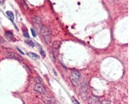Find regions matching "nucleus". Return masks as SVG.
Here are the masks:
<instances>
[{
  "label": "nucleus",
  "mask_w": 139,
  "mask_h": 104,
  "mask_svg": "<svg viewBox=\"0 0 139 104\" xmlns=\"http://www.w3.org/2000/svg\"><path fill=\"white\" fill-rule=\"evenodd\" d=\"M41 33L45 43L47 44H50L52 40V34H51V31L50 28L47 26L42 27L41 29Z\"/></svg>",
  "instance_id": "nucleus-1"
},
{
  "label": "nucleus",
  "mask_w": 139,
  "mask_h": 104,
  "mask_svg": "<svg viewBox=\"0 0 139 104\" xmlns=\"http://www.w3.org/2000/svg\"><path fill=\"white\" fill-rule=\"evenodd\" d=\"M80 77H81V75L79 72L73 71L71 72L70 75V80L71 83L75 86H77L78 85Z\"/></svg>",
  "instance_id": "nucleus-2"
},
{
  "label": "nucleus",
  "mask_w": 139,
  "mask_h": 104,
  "mask_svg": "<svg viewBox=\"0 0 139 104\" xmlns=\"http://www.w3.org/2000/svg\"><path fill=\"white\" fill-rule=\"evenodd\" d=\"M5 56L8 58L15 59V60H17L20 62L23 61V58H22L20 56L18 55L17 54L13 53V52H7V53L5 54Z\"/></svg>",
  "instance_id": "nucleus-3"
},
{
  "label": "nucleus",
  "mask_w": 139,
  "mask_h": 104,
  "mask_svg": "<svg viewBox=\"0 0 139 104\" xmlns=\"http://www.w3.org/2000/svg\"><path fill=\"white\" fill-rule=\"evenodd\" d=\"M60 44L61 42L59 41H56L53 44V53L55 58L58 56Z\"/></svg>",
  "instance_id": "nucleus-4"
},
{
  "label": "nucleus",
  "mask_w": 139,
  "mask_h": 104,
  "mask_svg": "<svg viewBox=\"0 0 139 104\" xmlns=\"http://www.w3.org/2000/svg\"><path fill=\"white\" fill-rule=\"evenodd\" d=\"M34 90L40 94H44L45 93L46 90L45 87L40 83H36L33 86Z\"/></svg>",
  "instance_id": "nucleus-5"
},
{
  "label": "nucleus",
  "mask_w": 139,
  "mask_h": 104,
  "mask_svg": "<svg viewBox=\"0 0 139 104\" xmlns=\"http://www.w3.org/2000/svg\"><path fill=\"white\" fill-rule=\"evenodd\" d=\"M87 85L85 83H83L81 88H80V95L84 99H86L87 95Z\"/></svg>",
  "instance_id": "nucleus-6"
},
{
  "label": "nucleus",
  "mask_w": 139,
  "mask_h": 104,
  "mask_svg": "<svg viewBox=\"0 0 139 104\" xmlns=\"http://www.w3.org/2000/svg\"><path fill=\"white\" fill-rule=\"evenodd\" d=\"M42 99L44 101L49 104H53L55 103L54 99L49 95H44L42 97Z\"/></svg>",
  "instance_id": "nucleus-7"
},
{
  "label": "nucleus",
  "mask_w": 139,
  "mask_h": 104,
  "mask_svg": "<svg viewBox=\"0 0 139 104\" xmlns=\"http://www.w3.org/2000/svg\"><path fill=\"white\" fill-rule=\"evenodd\" d=\"M33 20V23L35 25H36V26L38 27H41V25H42V23H41V20L40 19V17H38V16H35V17H34L32 19Z\"/></svg>",
  "instance_id": "nucleus-8"
},
{
  "label": "nucleus",
  "mask_w": 139,
  "mask_h": 104,
  "mask_svg": "<svg viewBox=\"0 0 139 104\" xmlns=\"http://www.w3.org/2000/svg\"><path fill=\"white\" fill-rule=\"evenodd\" d=\"M5 38L9 41H13V39L14 38V35L13 33L10 31H7L5 33Z\"/></svg>",
  "instance_id": "nucleus-9"
},
{
  "label": "nucleus",
  "mask_w": 139,
  "mask_h": 104,
  "mask_svg": "<svg viewBox=\"0 0 139 104\" xmlns=\"http://www.w3.org/2000/svg\"><path fill=\"white\" fill-rule=\"evenodd\" d=\"M89 104H100V101L96 96H92L89 99Z\"/></svg>",
  "instance_id": "nucleus-10"
},
{
  "label": "nucleus",
  "mask_w": 139,
  "mask_h": 104,
  "mask_svg": "<svg viewBox=\"0 0 139 104\" xmlns=\"http://www.w3.org/2000/svg\"><path fill=\"white\" fill-rule=\"evenodd\" d=\"M6 15L7 17H8L9 19L13 23H14V15L13 12L11 11H7L6 12Z\"/></svg>",
  "instance_id": "nucleus-11"
},
{
  "label": "nucleus",
  "mask_w": 139,
  "mask_h": 104,
  "mask_svg": "<svg viewBox=\"0 0 139 104\" xmlns=\"http://www.w3.org/2000/svg\"><path fill=\"white\" fill-rule=\"evenodd\" d=\"M28 55L30 57H31L34 58H39V57L37 54H36L33 53H32V52H30V53H29L28 54Z\"/></svg>",
  "instance_id": "nucleus-12"
},
{
  "label": "nucleus",
  "mask_w": 139,
  "mask_h": 104,
  "mask_svg": "<svg viewBox=\"0 0 139 104\" xmlns=\"http://www.w3.org/2000/svg\"><path fill=\"white\" fill-rule=\"evenodd\" d=\"M25 42L28 44V45H30L31 46H32L33 47L34 46V43L33 42V41L32 40H27L25 41Z\"/></svg>",
  "instance_id": "nucleus-13"
},
{
  "label": "nucleus",
  "mask_w": 139,
  "mask_h": 104,
  "mask_svg": "<svg viewBox=\"0 0 139 104\" xmlns=\"http://www.w3.org/2000/svg\"><path fill=\"white\" fill-rule=\"evenodd\" d=\"M34 81L36 83H40L41 84V83L42 82V80L41 79V78L40 77H35V78L34 79Z\"/></svg>",
  "instance_id": "nucleus-14"
},
{
  "label": "nucleus",
  "mask_w": 139,
  "mask_h": 104,
  "mask_svg": "<svg viewBox=\"0 0 139 104\" xmlns=\"http://www.w3.org/2000/svg\"><path fill=\"white\" fill-rule=\"evenodd\" d=\"M40 53L42 55V56L43 57V58H44L45 57V54L44 53V50L42 49V48L40 49Z\"/></svg>",
  "instance_id": "nucleus-15"
},
{
  "label": "nucleus",
  "mask_w": 139,
  "mask_h": 104,
  "mask_svg": "<svg viewBox=\"0 0 139 104\" xmlns=\"http://www.w3.org/2000/svg\"><path fill=\"white\" fill-rule=\"evenodd\" d=\"M101 104H111V102L108 100H104L101 102Z\"/></svg>",
  "instance_id": "nucleus-16"
},
{
  "label": "nucleus",
  "mask_w": 139,
  "mask_h": 104,
  "mask_svg": "<svg viewBox=\"0 0 139 104\" xmlns=\"http://www.w3.org/2000/svg\"><path fill=\"white\" fill-rule=\"evenodd\" d=\"M31 33H32V34L33 36V37H35L36 36V33H35V32L34 31V30L33 29L31 28Z\"/></svg>",
  "instance_id": "nucleus-17"
},
{
  "label": "nucleus",
  "mask_w": 139,
  "mask_h": 104,
  "mask_svg": "<svg viewBox=\"0 0 139 104\" xmlns=\"http://www.w3.org/2000/svg\"><path fill=\"white\" fill-rule=\"evenodd\" d=\"M23 34H24V36L25 37V38H29V37H30V36H29V35L28 33V32H27V31L24 32Z\"/></svg>",
  "instance_id": "nucleus-18"
},
{
  "label": "nucleus",
  "mask_w": 139,
  "mask_h": 104,
  "mask_svg": "<svg viewBox=\"0 0 139 104\" xmlns=\"http://www.w3.org/2000/svg\"><path fill=\"white\" fill-rule=\"evenodd\" d=\"M72 102H73V103H74V104H80V103L78 102V101L77 100L75 99H74V100H73Z\"/></svg>",
  "instance_id": "nucleus-19"
},
{
  "label": "nucleus",
  "mask_w": 139,
  "mask_h": 104,
  "mask_svg": "<svg viewBox=\"0 0 139 104\" xmlns=\"http://www.w3.org/2000/svg\"><path fill=\"white\" fill-rule=\"evenodd\" d=\"M4 42V40H3V39L1 38V37H0V44H1V43H2L3 42Z\"/></svg>",
  "instance_id": "nucleus-20"
},
{
  "label": "nucleus",
  "mask_w": 139,
  "mask_h": 104,
  "mask_svg": "<svg viewBox=\"0 0 139 104\" xmlns=\"http://www.w3.org/2000/svg\"><path fill=\"white\" fill-rule=\"evenodd\" d=\"M17 49H18V50H19V51L20 52V53H21V54H23V55H24V53H23V51H22V50H20V49H19V48H18V47H17Z\"/></svg>",
  "instance_id": "nucleus-21"
},
{
  "label": "nucleus",
  "mask_w": 139,
  "mask_h": 104,
  "mask_svg": "<svg viewBox=\"0 0 139 104\" xmlns=\"http://www.w3.org/2000/svg\"><path fill=\"white\" fill-rule=\"evenodd\" d=\"M0 3H1V0H0Z\"/></svg>",
  "instance_id": "nucleus-22"
}]
</instances>
